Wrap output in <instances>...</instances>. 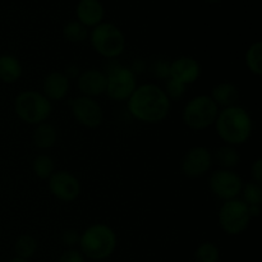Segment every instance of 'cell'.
<instances>
[{"instance_id": "cell-1", "label": "cell", "mask_w": 262, "mask_h": 262, "mask_svg": "<svg viewBox=\"0 0 262 262\" xmlns=\"http://www.w3.org/2000/svg\"><path fill=\"white\" fill-rule=\"evenodd\" d=\"M171 101L158 84L145 83L137 86L128 99V112L135 119L146 124H158L168 118Z\"/></svg>"}, {"instance_id": "cell-2", "label": "cell", "mask_w": 262, "mask_h": 262, "mask_svg": "<svg viewBox=\"0 0 262 262\" xmlns=\"http://www.w3.org/2000/svg\"><path fill=\"white\" fill-rule=\"evenodd\" d=\"M214 125L220 140L234 147L247 142L253 130L250 113L238 105L220 110Z\"/></svg>"}, {"instance_id": "cell-3", "label": "cell", "mask_w": 262, "mask_h": 262, "mask_svg": "<svg viewBox=\"0 0 262 262\" xmlns=\"http://www.w3.org/2000/svg\"><path fill=\"white\" fill-rule=\"evenodd\" d=\"M79 247L84 257L92 261H104L113 255L117 247V234L104 223L92 224L79 237Z\"/></svg>"}, {"instance_id": "cell-4", "label": "cell", "mask_w": 262, "mask_h": 262, "mask_svg": "<svg viewBox=\"0 0 262 262\" xmlns=\"http://www.w3.org/2000/svg\"><path fill=\"white\" fill-rule=\"evenodd\" d=\"M14 112L22 122L31 125L45 123L53 112V105L42 92L23 91L17 95L14 100Z\"/></svg>"}, {"instance_id": "cell-5", "label": "cell", "mask_w": 262, "mask_h": 262, "mask_svg": "<svg viewBox=\"0 0 262 262\" xmlns=\"http://www.w3.org/2000/svg\"><path fill=\"white\" fill-rule=\"evenodd\" d=\"M90 41L94 50L106 59H115L124 53V33L113 23L102 22L94 27L90 33Z\"/></svg>"}, {"instance_id": "cell-6", "label": "cell", "mask_w": 262, "mask_h": 262, "mask_svg": "<svg viewBox=\"0 0 262 262\" xmlns=\"http://www.w3.org/2000/svg\"><path fill=\"white\" fill-rule=\"evenodd\" d=\"M220 109L209 95H200L187 102L182 119L189 129L204 130L215 124Z\"/></svg>"}, {"instance_id": "cell-7", "label": "cell", "mask_w": 262, "mask_h": 262, "mask_svg": "<svg viewBox=\"0 0 262 262\" xmlns=\"http://www.w3.org/2000/svg\"><path fill=\"white\" fill-rule=\"evenodd\" d=\"M217 220L223 232L227 235H239L251 223L248 206L241 199L224 201L217 214Z\"/></svg>"}, {"instance_id": "cell-8", "label": "cell", "mask_w": 262, "mask_h": 262, "mask_svg": "<svg viewBox=\"0 0 262 262\" xmlns=\"http://www.w3.org/2000/svg\"><path fill=\"white\" fill-rule=\"evenodd\" d=\"M137 89L136 73L128 67H112L106 74V91L105 94L113 101H128Z\"/></svg>"}, {"instance_id": "cell-9", "label": "cell", "mask_w": 262, "mask_h": 262, "mask_svg": "<svg viewBox=\"0 0 262 262\" xmlns=\"http://www.w3.org/2000/svg\"><path fill=\"white\" fill-rule=\"evenodd\" d=\"M243 179L239 174L227 169L214 171L209 179V186L215 197L223 201L238 199L243 188Z\"/></svg>"}, {"instance_id": "cell-10", "label": "cell", "mask_w": 262, "mask_h": 262, "mask_svg": "<svg viewBox=\"0 0 262 262\" xmlns=\"http://www.w3.org/2000/svg\"><path fill=\"white\" fill-rule=\"evenodd\" d=\"M72 115L83 127L94 129L100 127L104 120V113L99 102L92 97L78 96L69 101Z\"/></svg>"}, {"instance_id": "cell-11", "label": "cell", "mask_w": 262, "mask_h": 262, "mask_svg": "<svg viewBox=\"0 0 262 262\" xmlns=\"http://www.w3.org/2000/svg\"><path fill=\"white\" fill-rule=\"evenodd\" d=\"M214 159L209 148L204 146L192 147L184 154L181 161V170L188 178H200L209 173Z\"/></svg>"}, {"instance_id": "cell-12", "label": "cell", "mask_w": 262, "mask_h": 262, "mask_svg": "<svg viewBox=\"0 0 262 262\" xmlns=\"http://www.w3.org/2000/svg\"><path fill=\"white\" fill-rule=\"evenodd\" d=\"M49 189L55 199L63 202H72L81 194V183L78 178L68 171H54L49 178Z\"/></svg>"}, {"instance_id": "cell-13", "label": "cell", "mask_w": 262, "mask_h": 262, "mask_svg": "<svg viewBox=\"0 0 262 262\" xmlns=\"http://www.w3.org/2000/svg\"><path fill=\"white\" fill-rule=\"evenodd\" d=\"M201 73V64L192 56H181L170 63V78L186 86L194 83Z\"/></svg>"}, {"instance_id": "cell-14", "label": "cell", "mask_w": 262, "mask_h": 262, "mask_svg": "<svg viewBox=\"0 0 262 262\" xmlns=\"http://www.w3.org/2000/svg\"><path fill=\"white\" fill-rule=\"evenodd\" d=\"M77 87L82 96H100L106 91V74L96 68L86 69L77 78Z\"/></svg>"}, {"instance_id": "cell-15", "label": "cell", "mask_w": 262, "mask_h": 262, "mask_svg": "<svg viewBox=\"0 0 262 262\" xmlns=\"http://www.w3.org/2000/svg\"><path fill=\"white\" fill-rule=\"evenodd\" d=\"M69 91V79L63 72H51L43 78L42 95L49 101H60L66 99Z\"/></svg>"}, {"instance_id": "cell-16", "label": "cell", "mask_w": 262, "mask_h": 262, "mask_svg": "<svg viewBox=\"0 0 262 262\" xmlns=\"http://www.w3.org/2000/svg\"><path fill=\"white\" fill-rule=\"evenodd\" d=\"M77 20L84 27H96L102 23L105 9L100 0H79L76 8Z\"/></svg>"}, {"instance_id": "cell-17", "label": "cell", "mask_w": 262, "mask_h": 262, "mask_svg": "<svg viewBox=\"0 0 262 262\" xmlns=\"http://www.w3.org/2000/svg\"><path fill=\"white\" fill-rule=\"evenodd\" d=\"M216 106L225 109V107H230L237 105L238 100H239V90L235 84L229 83V82H223V83L216 84L212 89L211 95H210Z\"/></svg>"}, {"instance_id": "cell-18", "label": "cell", "mask_w": 262, "mask_h": 262, "mask_svg": "<svg viewBox=\"0 0 262 262\" xmlns=\"http://www.w3.org/2000/svg\"><path fill=\"white\" fill-rule=\"evenodd\" d=\"M23 67L19 59L13 55L0 56V81L3 83H15L22 77Z\"/></svg>"}, {"instance_id": "cell-19", "label": "cell", "mask_w": 262, "mask_h": 262, "mask_svg": "<svg viewBox=\"0 0 262 262\" xmlns=\"http://www.w3.org/2000/svg\"><path fill=\"white\" fill-rule=\"evenodd\" d=\"M33 145L40 150H49L54 147L58 141V130L50 123H41L36 125L32 135Z\"/></svg>"}, {"instance_id": "cell-20", "label": "cell", "mask_w": 262, "mask_h": 262, "mask_svg": "<svg viewBox=\"0 0 262 262\" xmlns=\"http://www.w3.org/2000/svg\"><path fill=\"white\" fill-rule=\"evenodd\" d=\"M212 159H215V161L222 166V169L233 170L241 163V154L238 152L234 146L224 145L215 151Z\"/></svg>"}, {"instance_id": "cell-21", "label": "cell", "mask_w": 262, "mask_h": 262, "mask_svg": "<svg viewBox=\"0 0 262 262\" xmlns=\"http://www.w3.org/2000/svg\"><path fill=\"white\" fill-rule=\"evenodd\" d=\"M246 66L255 76H262V42H253L246 51Z\"/></svg>"}, {"instance_id": "cell-22", "label": "cell", "mask_w": 262, "mask_h": 262, "mask_svg": "<svg viewBox=\"0 0 262 262\" xmlns=\"http://www.w3.org/2000/svg\"><path fill=\"white\" fill-rule=\"evenodd\" d=\"M63 37L68 42L82 43L89 38V31L78 20H71L63 27Z\"/></svg>"}, {"instance_id": "cell-23", "label": "cell", "mask_w": 262, "mask_h": 262, "mask_svg": "<svg viewBox=\"0 0 262 262\" xmlns=\"http://www.w3.org/2000/svg\"><path fill=\"white\" fill-rule=\"evenodd\" d=\"M14 251L18 258L30 260L37 252V241L30 234H23L17 238L14 245Z\"/></svg>"}, {"instance_id": "cell-24", "label": "cell", "mask_w": 262, "mask_h": 262, "mask_svg": "<svg viewBox=\"0 0 262 262\" xmlns=\"http://www.w3.org/2000/svg\"><path fill=\"white\" fill-rule=\"evenodd\" d=\"M32 170L35 176L38 177L40 179H49L55 171V164H54L51 156L46 155V154H41V155L36 156L33 159Z\"/></svg>"}, {"instance_id": "cell-25", "label": "cell", "mask_w": 262, "mask_h": 262, "mask_svg": "<svg viewBox=\"0 0 262 262\" xmlns=\"http://www.w3.org/2000/svg\"><path fill=\"white\" fill-rule=\"evenodd\" d=\"M194 261L196 262H219L220 250L215 243L204 242L194 251Z\"/></svg>"}, {"instance_id": "cell-26", "label": "cell", "mask_w": 262, "mask_h": 262, "mask_svg": "<svg viewBox=\"0 0 262 262\" xmlns=\"http://www.w3.org/2000/svg\"><path fill=\"white\" fill-rule=\"evenodd\" d=\"M241 194L243 196L242 201L247 206H261L262 204V187L255 182H248L243 184Z\"/></svg>"}, {"instance_id": "cell-27", "label": "cell", "mask_w": 262, "mask_h": 262, "mask_svg": "<svg viewBox=\"0 0 262 262\" xmlns=\"http://www.w3.org/2000/svg\"><path fill=\"white\" fill-rule=\"evenodd\" d=\"M165 94L166 96L169 97V100H181L182 97L186 95L187 91V86L183 83H179L178 81L173 78H169L166 79V83H165Z\"/></svg>"}, {"instance_id": "cell-28", "label": "cell", "mask_w": 262, "mask_h": 262, "mask_svg": "<svg viewBox=\"0 0 262 262\" xmlns=\"http://www.w3.org/2000/svg\"><path fill=\"white\" fill-rule=\"evenodd\" d=\"M154 74L156 78L161 79H169L170 78V63L165 60H158L154 64Z\"/></svg>"}, {"instance_id": "cell-29", "label": "cell", "mask_w": 262, "mask_h": 262, "mask_svg": "<svg viewBox=\"0 0 262 262\" xmlns=\"http://www.w3.org/2000/svg\"><path fill=\"white\" fill-rule=\"evenodd\" d=\"M58 262H86V260H84V256L82 255L81 251L69 248L61 253Z\"/></svg>"}, {"instance_id": "cell-30", "label": "cell", "mask_w": 262, "mask_h": 262, "mask_svg": "<svg viewBox=\"0 0 262 262\" xmlns=\"http://www.w3.org/2000/svg\"><path fill=\"white\" fill-rule=\"evenodd\" d=\"M79 237H81V234H79L77 230L68 229L63 233V235H61V242H63L64 246H67V247L73 248L76 247L77 245H79Z\"/></svg>"}, {"instance_id": "cell-31", "label": "cell", "mask_w": 262, "mask_h": 262, "mask_svg": "<svg viewBox=\"0 0 262 262\" xmlns=\"http://www.w3.org/2000/svg\"><path fill=\"white\" fill-rule=\"evenodd\" d=\"M251 176H252L253 182L257 184L262 183V159H256L255 163L251 166Z\"/></svg>"}, {"instance_id": "cell-32", "label": "cell", "mask_w": 262, "mask_h": 262, "mask_svg": "<svg viewBox=\"0 0 262 262\" xmlns=\"http://www.w3.org/2000/svg\"><path fill=\"white\" fill-rule=\"evenodd\" d=\"M64 74L67 76V78L68 79H72V78H78V76L81 74V71H79V68L77 66H74V64H71V66H68L66 68V72H64Z\"/></svg>"}, {"instance_id": "cell-33", "label": "cell", "mask_w": 262, "mask_h": 262, "mask_svg": "<svg viewBox=\"0 0 262 262\" xmlns=\"http://www.w3.org/2000/svg\"><path fill=\"white\" fill-rule=\"evenodd\" d=\"M8 262H30V261H28V260H23V258L15 257V258H12V260L8 261Z\"/></svg>"}, {"instance_id": "cell-34", "label": "cell", "mask_w": 262, "mask_h": 262, "mask_svg": "<svg viewBox=\"0 0 262 262\" xmlns=\"http://www.w3.org/2000/svg\"><path fill=\"white\" fill-rule=\"evenodd\" d=\"M206 2H209V3H219V2H222V0H206Z\"/></svg>"}]
</instances>
